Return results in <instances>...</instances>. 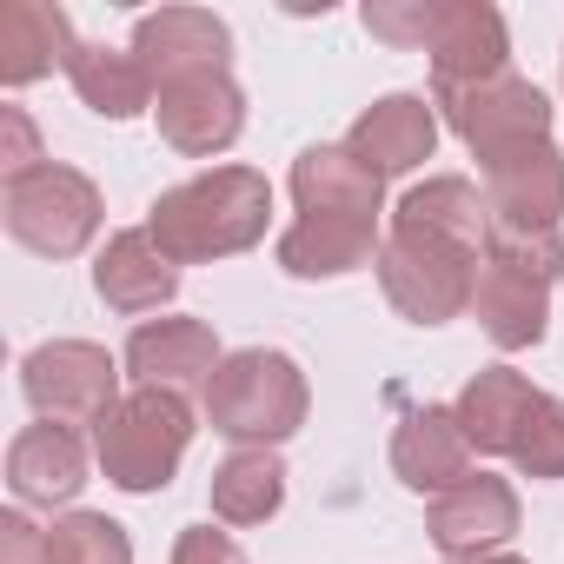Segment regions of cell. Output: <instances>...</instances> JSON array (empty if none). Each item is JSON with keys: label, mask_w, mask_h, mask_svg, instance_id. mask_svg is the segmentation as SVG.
Wrapping results in <instances>:
<instances>
[{"label": "cell", "mask_w": 564, "mask_h": 564, "mask_svg": "<svg viewBox=\"0 0 564 564\" xmlns=\"http://www.w3.org/2000/svg\"><path fill=\"white\" fill-rule=\"evenodd\" d=\"M485 232H491V206L465 173L419 180L392 206V226L379 246V286H386L392 313L412 326H445V319L471 313Z\"/></svg>", "instance_id": "obj_1"}, {"label": "cell", "mask_w": 564, "mask_h": 564, "mask_svg": "<svg viewBox=\"0 0 564 564\" xmlns=\"http://www.w3.org/2000/svg\"><path fill=\"white\" fill-rule=\"evenodd\" d=\"M272 226V180L259 166H206L180 186H166L147 213L153 246L173 265H206L252 252Z\"/></svg>", "instance_id": "obj_2"}, {"label": "cell", "mask_w": 564, "mask_h": 564, "mask_svg": "<svg viewBox=\"0 0 564 564\" xmlns=\"http://www.w3.org/2000/svg\"><path fill=\"white\" fill-rule=\"evenodd\" d=\"M206 405V425L232 445H265L279 452L313 412V386L300 372V359L272 352V346H246V352H226L219 372L206 379L199 392Z\"/></svg>", "instance_id": "obj_3"}, {"label": "cell", "mask_w": 564, "mask_h": 564, "mask_svg": "<svg viewBox=\"0 0 564 564\" xmlns=\"http://www.w3.org/2000/svg\"><path fill=\"white\" fill-rule=\"evenodd\" d=\"M193 405L180 392H153V386H133L100 425H94V458L107 471V485L147 498V491H166L186 445H193Z\"/></svg>", "instance_id": "obj_4"}, {"label": "cell", "mask_w": 564, "mask_h": 564, "mask_svg": "<svg viewBox=\"0 0 564 564\" xmlns=\"http://www.w3.org/2000/svg\"><path fill=\"white\" fill-rule=\"evenodd\" d=\"M0 213H8V232H14L28 252H41V259H80V252L94 246L100 219H107L100 186H94L80 166H61V160H47V166L8 180Z\"/></svg>", "instance_id": "obj_5"}, {"label": "cell", "mask_w": 564, "mask_h": 564, "mask_svg": "<svg viewBox=\"0 0 564 564\" xmlns=\"http://www.w3.org/2000/svg\"><path fill=\"white\" fill-rule=\"evenodd\" d=\"M432 107H438L445 127L471 147L478 173H491V166H505L511 153L551 140V100H544V87H531L524 74H498V80H478V87L432 94Z\"/></svg>", "instance_id": "obj_6"}, {"label": "cell", "mask_w": 564, "mask_h": 564, "mask_svg": "<svg viewBox=\"0 0 564 564\" xmlns=\"http://www.w3.org/2000/svg\"><path fill=\"white\" fill-rule=\"evenodd\" d=\"M120 359L94 339H47L21 359V392L41 419L54 425H100L127 392H120Z\"/></svg>", "instance_id": "obj_7"}, {"label": "cell", "mask_w": 564, "mask_h": 564, "mask_svg": "<svg viewBox=\"0 0 564 564\" xmlns=\"http://www.w3.org/2000/svg\"><path fill=\"white\" fill-rule=\"evenodd\" d=\"M133 61L153 74V87L193 74H232V28L213 8H160L133 21Z\"/></svg>", "instance_id": "obj_8"}, {"label": "cell", "mask_w": 564, "mask_h": 564, "mask_svg": "<svg viewBox=\"0 0 564 564\" xmlns=\"http://www.w3.org/2000/svg\"><path fill=\"white\" fill-rule=\"evenodd\" d=\"M153 120H160V140H166L173 153L213 160V153H226V147L246 133V94H239L232 74H193V80L160 87Z\"/></svg>", "instance_id": "obj_9"}, {"label": "cell", "mask_w": 564, "mask_h": 564, "mask_svg": "<svg viewBox=\"0 0 564 564\" xmlns=\"http://www.w3.org/2000/svg\"><path fill=\"white\" fill-rule=\"evenodd\" d=\"M425 54H432V94L498 80V74H511L505 14L485 8V0H438V28H432Z\"/></svg>", "instance_id": "obj_10"}, {"label": "cell", "mask_w": 564, "mask_h": 564, "mask_svg": "<svg viewBox=\"0 0 564 564\" xmlns=\"http://www.w3.org/2000/svg\"><path fill=\"white\" fill-rule=\"evenodd\" d=\"M286 186H293L300 219H366V226H379V213H386V180L346 140L306 147L293 160V180Z\"/></svg>", "instance_id": "obj_11"}, {"label": "cell", "mask_w": 564, "mask_h": 564, "mask_svg": "<svg viewBox=\"0 0 564 564\" xmlns=\"http://www.w3.org/2000/svg\"><path fill=\"white\" fill-rule=\"evenodd\" d=\"M219 339H213V326L206 319H140L133 326V339H127V352H120V366H127V379L133 386H153V392H206V379L219 372Z\"/></svg>", "instance_id": "obj_12"}, {"label": "cell", "mask_w": 564, "mask_h": 564, "mask_svg": "<svg viewBox=\"0 0 564 564\" xmlns=\"http://www.w3.org/2000/svg\"><path fill=\"white\" fill-rule=\"evenodd\" d=\"M511 531H518V491H511V478H491V471H471L465 485H452L425 505V538L445 557H485Z\"/></svg>", "instance_id": "obj_13"}, {"label": "cell", "mask_w": 564, "mask_h": 564, "mask_svg": "<svg viewBox=\"0 0 564 564\" xmlns=\"http://www.w3.org/2000/svg\"><path fill=\"white\" fill-rule=\"evenodd\" d=\"M471 319H478V333H485L498 352L538 346V339L551 333V279H538V272H524V265L485 252L478 286H471Z\"/></svg>", "instance_id": "obj_14"}, {"label": "cell", "mask_w": 564, "mask_h": 564, "mask_svg": "<svg viewBox=\"0 0 564 564\" xmlns=\"http://www.w3.org/2000/svg\"><path fill=\"white\" fill-rule=\"evenodd\" d=\"M346 147H352L379 180L419 173V166L438 153V107H432L425 94H386V100H372V107L352 120Z\"/></svg>", "instance_id": "obj_15"}, {"label": "cell", "mask_w": 564, "mask_h": 564, "mask_svg": "<svg viewBox=\"0 0 564 564\" xmlns=\"http://www.w3.org/2000/svg\"><path fill=\"white\" fill-rule=\"evenodd\" d=\"M485 206H491V226L564 232V153H557V140L524 147L505 166H491L485 173Z\"/></svg>", "instance_id": "obj_16"}, {"label": "cell", "mask_w": 564, "mask_h": 564, "mask_svg": "<svg viewBox=\"0 0 564 564\" xmlns=\"http://www.w3.org/2000/svg\"><path fill=\"white\" fill-rule=\"evenodd\" d=\"M392 471L405 491H452L471 478V438L458 432V412L452 405H412L392 432Z\"/></svg>", "instance_id": "obj_17"}, {"label": "cell", "mask_w": 564, "mask_h": 564, "mask_svg": "<svg viewBox=\"0 0 564 564\" xmlns=\"http://www.w3.org/2000/svg\"><path fill=\"white\" fill-rule=\"evenodd\" d=\"M8 491L21 505H41V511L74 505L87 491V438L74 425H54V419L28 425L8 445Z\"/></svg>", "instance_id": "obj_18"}, {"label": "cell", "mask_w": 564, "mask_h": 564, "mask_svg": "<svg viewBox=\"0 0 564 564\" xmlns=\"http://www.w3.org/2000/svg\"><path fill=\"white\" fill-rule=\"evenodd\" d=\"M94 293H100L113 313L140 319V313L173 306V293H180V265L153 246L147 226H127V232H113L107 252L94 259Z\"/></svg>", "instance_id": "obj_19"}, {"label": "cell", "mask_w": 564, "mask_h": 564, "mask_svg": "<svg viewBox=\"0 0 564 564\" xmlns=\"http://www.w3.org/2000/svg\"><path fill=\"white\" fill-rule=\"evenodd\" d=\"M538 399H544V392H538L524 372H511V366H485V372L465 379V392L452 399V412H458V432L471 438V452L511 458V445H518V432L531 425Z\"/></svg>", "instance_id": "obj_20"}, {"label": "cell", "mask_w": 564, "mask_h": 564, "mask_svg": "<svg viewBox=\"0 0 564 564\" xmlns=\"http://www.w3.org/2000/svg\"><path fill=\"white\" fill-rule=\"evenodd\" d=\"M74 54H80L74 21L54 0H8V8H0V80L8 87H34L54 67L67 74Z\"/></svg>", "instance_id": "obj_21"}, {"label": "cell", "mask_w": 564, "mask_h": 564, "mask_svg": "<svg viewBox=\"0 0 564 564\" xmlns=\"http://www.w3.org/2000/svg\"><path fill=\"white\" fill-rule=\"evenodd\" d=\"M379 246L386 239L366 219H293L272 252L293 279H346L359 265H379Z\"/></svg>", "instance_id": "obj_22"}, {"label": "cell", "mask_w": 564, "mask_h": 564, "mask_svg": "<svg viewBox=\"0 0 564 564\" xmlns=\"http://www.w3.org/2000/svg\"><path fill=\"white\" fill-rule=\"evenodd\" d=\"M67 80H74L80 107H94L100 120H140V113L160 100V87H153V74L133 61V47L120 54V47L80 41V54L67 61Z\"/></svg>", "instance_id": "obj_23"}, {"label": "cell", "mask_w": 564, "mask_h": 564, "mask_svg": "<svg viewBox=\"0 0 564 564\" xmlns=\"http://www.w3.org/2000/svg\"><path fill=\"white\" fill-rule=\"evenodd\" d=\"M286 505V465L265 445H239L219 471H213V518L232 524V531H252L265 518H279Z\"/></svg>", "instance_id": "obj_24"}, {"label": "cell", "mask_w": 564, "mask_h": 564, "mask_svg": "<svg viewBox=\"0 0 564 564\" xmlns=\"http://www.w3.org/2000/svg\"><path fill=\"white\" fill-rule=\"evenodd\" d=\"M47 564H133V538L107 511H67L47 524Z\"/></svg>", "instance_id": "obj_25"}, {"label": "cell", "mask_w": 564, "mask_h": 564, "mask_svg": "<svg viewBox=\"0 0 564 564\" xmlns=\"http://www.w3.org/2000/svg\"><path fill=\"white\" fill-rule=\"evenodd\" d=\"M511 465L524 471V478H564V399H538V412H531V425L518 432V445H511Z\"/></svg>", "instance_id": "obj_26"}, {"label": "cell", "mask_w": 564, "mask_h": 564, "mask_svg": "<svg viewBox=\"0 0 564 564\" xmlns=\"http://www.w3.org/2000/svg\"><path fill=\"white\" fill-rule=\"evenodd\" d=\"M432 28H438V0H372L366 8V34H379L392 47H412V54H425Z\"/></svg>", "instance_id": "obj_27"}, {"label": "cell", "mask_w": 564, "mask_h": 564, "mask_svg": "<svg viewBox=\"0 0 564 564\" xmlns=\"http://www.w3.org/2000/svg\"><path fill=\"white\" fill-rule=\"evenodd\" d=\"M485 252H498V259H511V265H524V272H538V279H564V232H518V226H491L485 232Z\"/></svg>", "instance_id": "obj_28"}, {"label": "cell", "mask_w": 564, "mask_h": 564, "mask_svg": "<svg viewBox=\"0 0 564 564\" xmlns=\"http://www.w3.org/2000/svg\"><path fill=\"white\" fill-rule=\"evenodd\" d=\"M0 166H8V180L47 166V160H41V133H34V120H28L21 107H0Z\"/></svg>", "instance_id": "obj_29"}, {"label": "cell", "mask_w": 564, "mask_h": 564, "mask_svg": "<svg viewBox=\"0 0 564 564\" xmlns=\"http://www.w3.org/2000/svg\"><path fill=\"white\" fill-rule=\"evenodd\" d=\"M173 564H246V551L232 544V531H213V524H186L173 538Z\"/></svg>", "instance_id": "obj_30"}, {"label": "cell", "mask_w": 564, "mask_h": 564, "mask_svg": "<svg viewBox=\"0 0 564 564\" xmlns=\"http://www.w3.org/2000/svg\"><path fill=\"white\" fill-rule=\"evenodd\" d=\"M0 564H47V531L28 511H0Z\"/></svg>", "instance_id": "obj_31"}, {"label": "cell", "mask_w": 564, "mask_h": 564, "mask_svg": "<svg viewBox=\"0 0 564 564\" xmlns=\"http://www.w3.org/2000/svg\"><path fill=\"white\" fill-rule=\"evenodd\" d=\"M445 564H531V557H511V551H485V557H445Z\"/></svg>", "instance_id": "obj_32"}]
</instances>
